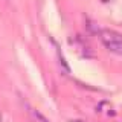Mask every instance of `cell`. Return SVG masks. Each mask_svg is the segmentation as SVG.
<instances>
[{
  "label": "cell",
  "instance_id": "6da1fadb",
  "mask_svg": "<svg viewBox=\"0 0 122 122\" xmlns=\"http://www.w3.org/2000/svg\"><path fill=\"white\" fill-rule=\"evenodd\" d=\"M99 38L110 52L122 55V34L113 29H101L99 30Z\"/></svg>",
  "mask_w": 122,
  "mask_h": 122
},
{
  "label": "cell",
  "instance_id": "3957f363",
  "mask_svg": "<svg viewBox=\"0 0 122 122\" xmlns=\"http://www.w3.org/2000/svg\"><path fill=\"white\" fill-rule=\"evenodd\" d=\"M72 122H84V121H72Z\"/></svg>",
  "mask_w": 122,
  "mask_h": 122
},
{
  "label": "cell",
  "instance_id": "7a4b0ae2",
  "mask_svg": "<svg viewBox=\"0 0 122 122\" xmlns=\"http://www.w3.org/2000/svg\"><path fill=\"white\" fill-rule=\"evenodd\" d=\"M30 113H32V117H34V121H35V122H49V121L43 116V114H41L40 112H37V110L30 108Z\"/></svg>",
  "mask_w": 122,
  "mask_h": 122
}]
</instances>
